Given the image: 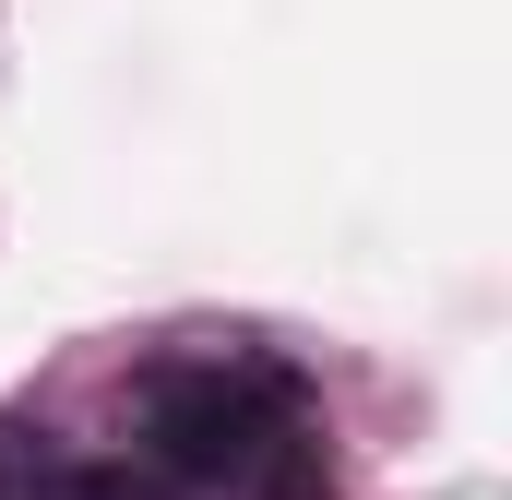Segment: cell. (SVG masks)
Masks as SVG:
<instances>
[{
  "label": "cell",
  "instance_id": "obj_2",
  "mask_svg": "<svg viewBox=\"0 0 512 500\" xmlns=\"http://www.w3.org/2000/svg\"><path fill=\"white\" fill-rule=\"evenodd\" d=\"M24 500H167V477H143V465H48V477H24Z\"/></svg>",
  "mask_w": 512,
  "mask_h": 500
},
{
  "label": "cell",
  "instance_id": "obj_3",
  "mask_svg": "<svg viewBox=\"0 0 512 500\" xmlns=\"http://www.w3.org/2000/svg\"><path fill=\"white\" fill-rule=\"evenodd\" d=\"M0 477H12V429H0Z\"/></svg>",
  "mask_w": 512,
  "mask_h": 500
},
{
  "label": "cell",
  "instance_id": "obj_1",
  "mask_svg": "<svg viewBox=\"0 0 512 500\" xmlns=\"http://www.w3.org/2000/svg\"><path fill=\"white\" fill-rule=\"evenodd\" d=\"M143 441L167 477L227 500H334L322 477V441H310V405L286 370H155L143 381Z\"/></svg>",
  "mask_w": 512,
  "mask_h": 500
}]
</instances>
